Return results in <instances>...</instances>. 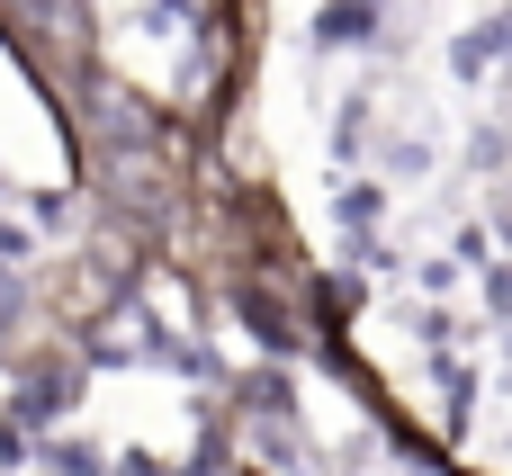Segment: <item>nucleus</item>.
<instances>
[]
</instances>
